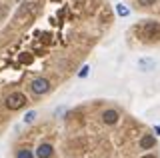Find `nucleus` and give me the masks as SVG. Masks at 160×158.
I'll return each mask as SVG.
<instances>
[{"label":"nucleus","instance_id":"1","mask_svg":"<svg viewBox=\"0 0 160 158\" xmlns=\"http://www.w3.org/2000/svg\"><path fill=\"white\" fill-rule=\"evenodd\" d=\"M134 32L144 40H160V24L158 22H144L142 26H136Z\"/></svg>","mask_w":160,"mask_h":158},{"label":"nucleus","instance_id":"2","mask_svg":"<svg viewBox=\"0 0 160 158\" xmlns=\"http://www.w3.org/2000/svg\"><path fill=\"white\" fill-rule=\"evenodd\" d=\"M28 102L26 94H22V92H12V94L6 96V108L8 110H20V108H24Z\"/></svg>","mask_w":160,"mask_h":158},{"label":"nucleus","instance_id":"3","mask_svg":"<svg viewBox=\"0 0 160 158\" xmlns=\"http://www.w3.org/2000/svg\"><path fill=\"white\" fill-rule=\"evenodd\" d=\"M30 90H32L34 92V94H46V92L50 90V80H48V78H42V76H40V78H34V80L32 82H30Z\"/></svg>","mask_w":160,"mask_h":158},{"label":"nucleus","instance_id":"4","mask_svg":"<svg viewBox=\"0 0 160 158\" xmlns=\"http://www.w3.org/2000/svg\"><path fill=\"white\" fill-rule=\"evenodd\" d=\"M118 118H120V114H118L116 110H104L102 112V122H104V124H108V126L116 124Z\"/></svg>","mask_w":160,"mask_h":158},{"label":"nucleus","instance_id":"5","mask_svg":"<svg viewBox=\"0 0 160 158\" xmlns=\"http://www.w3.org/2000/svg\"><path fill=\"white\" fill-rule=\"evenodd\" d=\"M52 154H54L52 144H40L36 148V156L38 158H52Z\"/></svg>","mask_w":160,"mask_h":158},{"label":"nucleus","instance_id":"6","mask_svg":"<svg viewBox=\"0 0 160 158\" xmlns=\"http://www.w3.org/2000/svg\"><path fill=\"white\" fill-rule=\"evenodd\" d=\"M154 144H156V138L152 134H144L140 138V148H142V150H148V148H152Z\"/></svg>","mask_w":160,"mask_h":158},{"label":"nucleus","instance_id":"7","mask_svg":"<svg viewBox=\"0 0 160 158\" xmlns=\"http://www.w3.org/2000/svg\"><path fill=\"white\" fill-rule=\"evenodd\" d=\"M154 66H156V62L150 60V58H140V60H138V68H140V70H144V72L154 70Z\"/></svg>","mask_w":160,"mask_h":158},{"label":"nucleus","instance_id":"8","mask_svg":"<svg viewBox=\"0 0 160 158\" xmlns=\"http://www.w3.org/2000/svg\"><path fill=\"white\" fill-rule=\"evenodd\" d=\"M16 158H34V154H32V150H28V148H20L16 152Z\"/></svg>","mask_w":160,"mask_h":158},{"label":"nucleus","instance_id":"9","mask_svg":"<svg viewBox=\"0 0 160 158\" xmlns=\"http://www.w3.org/2000/svg\"><path fill=\"white\" fill-rule=\"evenodd\" d=\"M116 14H118V16H122V18H126L128 14H130V10L124 6V4H116Z\"/></svg>","mask_w":160,"mask_h":158},{"label":"nucleus","instance_id":"10","mask_svg":"<svg viewBox=\"0 0 160 158\" xmlns=\"http://www.w3.org/2000/svg\"><path fill=\"white\" fill-rule=\"evenodd\" d=\"M34 120H36V112H34V110L26 112V116H24V122H26V124H32Z\"/></svg>","mask_w":160,"mask_h":158},{"label":"nucleus","instance_id":"11","mask_svg":"<svg viewBox=\"0 0 160 158\" xmlns=\"http://www.w3.org/2000/svg\"><path fill=\"white\" fill-rule=\"evenodd\" d=\"M154 2H156V0H138V4H140V6H152Z\"/></svg>","mask_w":160,"mask_h":158},{"label":"nucleus","instance_id":"12","mask_svg":"<svg viewBox=\"0 0 160 158\" xmlns=\"http://www.w3.org/2000/svg\"><path fill=\"white\" fill-rule=\"evenodd\" d=\"M88 70H90V68H88V66H84L82 70L78 72V76H80V78H84V76H86V74H88Z\"/></svg>","mask_w":160,"mask_h":158},{"label":"nucleus","instance_id":"13","mask_svg":"<svg viewBox=\"0 0 160 158\" xmlns=\"http://www.w3.org/2000/svg\"><path fill=\"white\" fill-rule=\"evenodd\" d=\"M20 60H22V62H30V60H32V56H20Z\"/></svg>","mask_w":160,"mask_h":158},{"label":"nucleus","instance_id":"14","mask_svg":"<svg viewBox=\"0 0 160 158\" xmlns=\"http://www.w3.org/2000/svg\"><path fill=\"white\" fill-rule=\"evenodd\" d=\"M142 158H158V156H154V154H144Z\"/></svg>","mask_w":160,"mask_h":158}]
</instances>
